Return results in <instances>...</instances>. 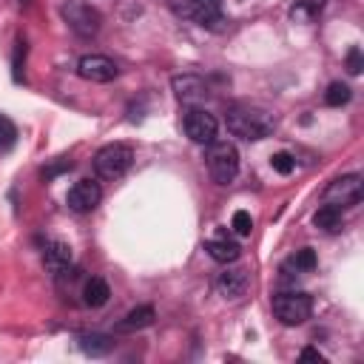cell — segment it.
Returning <instances> with one entry per match:
<instances>
[{
  "label": "cell",
  "instance_id": "obj_27",
  "mask_svg": "<svg viewBox=\"0 0 364 364\" xmlns=\"http://www.w3.org/2000/svg\"><path fill=\"white\" fill-rule=\"evenodd\" d=\"M301 358H304V361H318V364L324 361V355H321L316 347H304V350H301Z\"/></svg>",
  "mask_w": 364,
  "mask_h": 364
},
{
  "label": "cell",
  "instance_id": "obj_13",
  "mask_svg": "<svg viewBox=\"0 0 364 364\" xmlns=\"http://www.w3.org/2000/svg\"><path fill=\"white\" fill-rule=\"evenodd\" d=\"M205 250L210 253V259H216V262H236L239 256H242V247H239V242L236 239H230L225 230L219 233V236H210V239H205Z\"/></svg>",
  "mask_w": 364,
  "mask_h": 364
},
{
  "label": "cell",
  "instance_id": "obj_7",
  "mask_svg": "<svg viewBox=\"0 0 364 364\" xmlns=\"http://www.w3.org/2000/svg\"><path fill=\"white\" fill-rule=\"evenodd\" d=\"M364 196V185H361V176L358 173H344L338 179H333L324 191V202L327 205H336V208H353L358 205Z\"/></svg>",
  "mask_w": 364,
  "mask_h": 364
},
{
  "label": "cell",
  "instance_id": "obj_18",
  "mask_svg": "<svg viewBox=\"0 0 364 364\" xmlns=\"http://www.w3.org/2000/svg\"><path fill=\"white\" fill-rule=\"evenodd\" d=\"M77 341H80V350L88 353V355H105L117 344L111 336H102V333H88V336H80Z\"/></svg>",
  "mask_w": 364,
  "mask_h": 364
},
{
  "label": "cell",
  "instance_id": "obj_17",
  "mask_svg": "<svg viewBox=\"0 0 364 364\" xmlns=\"http://www.w3.org/2000/svg\"><path fill=\"white\" fill-rule=\"evenodd\" d=\"M108 296H111V287H108V282L100 279V276L88 279L85 287H82V301H85L88 307H102V304L108 301Z\"/></svg>",
  "mask_w": 364,
  "mask_h": 364
},
{
  "label": "cell",
  "instance_id": "obj_9",
  "mask_svg": "<svg viewBox=\"0 0 364 364\" xmlns=\"http://www.w3.org/2000/svg\"><path fill=\"white\" fill-rule=\"evenodd\" d=\"M77 74H80L82 80H88V82H111V80L119 74V68H117V63H114L111 57H105V54H85V57H80V63H77Z\"/></svg>",
  "mask_w": 364,
  "mask_h": 364
},
{
  "label": "cell",
  "instance_id": "obj_8",
  "mask_svg": "<svg viewBox=\"0 0 364 364\" xmlns=\"http://www.w3.org/2000/svg\"><path fill=\"white\" fill-rule=\"evenodd\" d=\"M100 199H102V191L94 179H77L65 193V205L74 213H91L100 205Z\"/></svg>",
  "mask_w": 364,
  "mask_h": 364
},
{
  "label": "cell",
  "instance_id": "obj_3",
  "mask_svg": "<svg viewBox=\"0 0 364 364\" xmlns=\"http://www.w3.org/2000/svg\"><path fill=\"white\" fill-rule=\"evenodd\" d=\"M131 165H134V148L125 142L102 145L94 156V171L100 179H119L128 173Z\"/></svg>",
  "mask_w": 364,
  "mask_h": 364
},
{
  "label": "cell",
  "instance_id": "obj_16",
  "mask_svg": "<svg viewBox=\"0 0 364 364\" xmlns=\"http://www.w3.org/2000/svg\"><path fill=\"white\" fill-rule=\"evenodd\" d=\"M313 225H316L318 230H324V233H338L341 225H344V219H341V208L324 202V205L313 213Z\"/></svg>",
  "mask_w": 364,
  "mask_h": 364
},
{
  "label": "cell",
  "instance_id": "obj_10",
  "mask_svg": "<svg viewBox=\"0 0 364 364\" xmlns=\"http://www.w3.org/2000/svg\"><path fill=\"white\" fill-rule=\"evenodd\" d=\"M182 14H185L191 23L202 26V28H216V26L225 20V14H222V0H188V3L182 6Z\"/></svg>",
  "mask_w": 364,
  "mask_h": 364
},
{
  "label": "cell",
  "instance_id": "obj_14",
  "mask_svg": "<svg viewBox=\"0 0 364 364\" xmlns=\"http://www.w3.org/2000/svg\"><path fill=\"white\" fill-rule=\"evenodd\" d=\"M43 259H46V267L54 276H63L71 267V247L65 242H48L46 250H43Z\"/></svg>",
  "mask_w": 364,
  "mask_h": 364
},
{
  "label": "cell",
  "instance_id": "obj_21",
  "mask_svg": "<svg viewBox=\"0 0 364 364\" xmlns=\"http://www.w3.org/2000/svg\"><path fill=\"white\" fill-rule=\"evenodd\" d=\"M14 142H17V125L6 114H0V154L11 151Z\"/></svg>",
  "mask_w": 364,
  "mask_h": 364
},
{
  "label": "cell",
  "instance_id": "obj_28",
  "mask_svg": "<svg viewBox=\"0 0 364 364\" xmlns=\"http://www.w3.org/2000/svg\"><path fill=\"white\" fill-rule=\"evenodd\" d=\"M65 168H71V162H68V159H63L60 165H54V168L43 171V179H51V176H57V173H60V171H65Z\"/></svg>",
  "mask_w": 364,
  "mask_h": 364
},
{
  "label": "cell",
  "instance_id": "obj_25",
  "mask_svg": "<svg viewBox=\"0 0 364 364\" xmlns=\"http://www.w3.org/2000/svg\"><path fill=\"white\" fill-rule=\"evenodd\" d=\"M361 68H364L361 48H358V46H353V48L347 51V71H350V74H361Z\"/></svg>",
  "mask_w": 364,
  "mask_h": 364
},
{
  "label": "cell",
  "instance_id": "obj_5",
  "mask_svg": "<svg viewBox=\"0 0 364 364\" xmlns=\"http://www.w3.org/2000/svg\"><path fill=\"white\" fill-rule=\"evenodd\" d=\"M60 14H63V20L68 23V28H71L74 34H80V37H94V34L100 31V26H102V14H100L94 6L80 3V0H68V3L60 9Z\"/></svg>",
  "mask_w": 364,
  "mask_h": 364
},
{
  "label": "cell",
  "instance_id": "obj_15",
  "mask_svg": "<svg viewBox=\"0 0 364 364\" xmlns=\"http://www.w3.org/2000/svg\"><path fill=\"white\" fill-rule=\"evenodd\" d=\"M154 307L151 304H139V307H134V310H128L125 313V318L117 324V330L119 333H134V330H145V327H151L154 324Z\"/></svg>",
  "mask_w": 364,
  "mask_h": 364
},
{
  "label": "cell",
  "instance_id": "obj_24",
  "mask_svg": "<svg viewBox=\"0 0 364 364\" xmlns=\"http://www.w3.org/2000/svg\"><path fill=\"white\" fill-rule=\"evenodd\" d=\"M270 165H273V171H276V173L287 176V173L296 168V159H293L287 151H279V154H273V156H270Z\"/></svg>",
  "mask_w": 364,
  "mask_h": 364
},
{
  "label": "cell",
  "instance_id": "obj_6",
  "mask_svg": "<svg viewBox=\"0 0 364 364\" xmlns=\"http://www.w3.org/2000/svg\"><path fill=\"white\" fill-rule=\"evenodd\" d=\"M182 128H185V134H188L191 142L208 145V142L216 139L219 122H216V117H213L210 111H205V108H199V105H188V111H185V117H182Z\"/></svg>",
  "mask_w": 364,
  "mask_h": 364
},
{
  "label": "cell",
  "instance_id": "obj_20",
  "mask_svg": "<svg viewBox=\"0 0 364 364\" xmlns=\"http://www.w3.org/2000/svg\"><path fill=\"white\" fill-rule=\"evenodd\" d=\"M350 97H353V91H350V85H344V82H330L327 91H324V102L333 105V108L350 102Z\"/></svg>",
  "mask_w": 364,
  "mask_h": 364
},
{
  "label": "cell",
  "instance_id": "obj_23",
  "mask_svg": "<svg viewBox=\"0 0 364 364\" xmlns=\"http://www.w3.org/2000/svg\"><path fill=\"white\" fill-rule=\"evenodd\" d=\"M290 264L296 267V273H299V270H304V273L313 270V267H316V253H313V247H301V250L290 259Z\"/></svg>",
  "mask_w": 364,
  "mask_h": 364
},
{
  "label": "cell",
  "instance_id": "obj_19",
  "mask_svg": "<svg viewBox=\"0 0 364 364\" xmlns=\"http://www.w3.org/2000/svg\"><path fill=\"white\" fill-rule=\"evenodd\" d=\"M324 3H327V0H296V6L290 9V17H293L296 23H310V20H316V17L321 14Z\"/></svg>",
  "mask_w": 364,
  "mask_h": 364
},
{
  "label": "cell",
  "instance_id": "obj_2",
  "mask_svg": "<svg viewBox=\"0 0 364 364\" xmlns=\"http://www.w3.org/2000/svg\"><path fill=\"white\" fill-rule=\"evenodd\" d=\"M205 165H208V173L216 185H228L236 179L239 173V151L233 142L228 139H213L208 142V151H205Z\"/></svg>",
  "mask_w": 364,
  "mask_h": 364
},
{
  "label": "cell",
  "instance_id": "obj_4",
  "mask_svg": "<svg viewBox=\"0 0 364 364\" xmlns=\"http://www.w3.org/2000/svg\"><path fill=\"white\" fill-rule=\"evenodd\" d=\"M273 316H276L284 327L304 324V321L313 316V296L296 293V290L276 293V296H273Z\"/></svg>",
  "mask_w": 364,
  "mask_h": 364
},
{
  "label": "cell",
  "instance_id": "obj_11",
  "mask_svg": "<svg viewBox=\"0 0 364 364\" xmlns=\"http://www.w3.org/2000/svg\"><path fill=\"white\" fill-rule=\"evenodd\" d=\"M173 94H176V100L179 102H185V105H202L205 100H208V85H205V80L202 77H196V74H182V77H173Z\"/></svg>",
  "mask_w": 364,
  "mask_h": 364
},
{
  "label": "cell",
  "instance_id": "obj_26",
  "mask_svg": "<svg viewBox=\"0 0 364 364\" xmlns=\"http://www.w3.org/2000/svg\"><path fill=\"white\" fill-rule=\"evenodd\" d=\"M23 60H26V40H17V48H14V68H11V74H14V80H17V82H20Z\"/></svg>",
  "mask_w": 364,
  "mask_h": 364
},
{
  "label": "cell",
  "instance_id": "obj_12",
  "mask_svg": "<svg viewBox=\"0 0 364 364\" xmlns=\"http://www.w3.org/2000/svg\"><path fill=\"white\" fill-rule=\"evenodd\" d=\"M250 287V276L245 267H228L225 273H219L216 279V290L225 296V299H239L245 296V290Z\"/></svg>",
  "mask_w": 364,
  "mask_h": 364
},
{
  "label": "cell",
  "instance_id": "obj_1",
  "mask_svg": "<svg viewBox=\"0 0 364 364\" xmlns=\"http://www.w3.org/2000/svg\"><path fill=\"white\" fill-rule=\"evenodd\" d=\"M225 125H228V131L233 136H239L245 142H259V139H264V136H270L276 131V117L262 105L239 102V105L228 108Z\"/></svg>",
  "mask_w": 364,
  "mask_h": 364
},
{
  "label": "cell",
  "instance_id": "obj_22",
  "mask_svg": "<svg viewBox=\"0 0 364 364\" xmlns=\"http://www.w3.org/2000/svg\"><path fill=\"white\" fill-rule=\"evenodd\" d=\"M230 228H233L236 236H250V230H253V219H250V213H247V210H236L233 219H230Z\"/></svg>",
  "mask_w": 364,
  "mask_h": 364
}]
</instances>
